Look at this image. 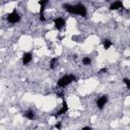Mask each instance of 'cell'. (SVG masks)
Here are the masks:
<instances>
[{
	"label": "cell",
	"instance_id": "obj_1",
	"mask_svg": "<svg viewBox=\"0 0 130 130\" xmlns=\"http://www.w3.org/2000/svg\"><path fill=\"white\" fill-rule=\"evenodd\" d=\"M63 7L66 9L69 13H73V14H78L82 17H85L86 16V8L83 4L81 3H78V4H75V5H70V4H64Z\"/></svg>",
	"mask_w": 130,
	"mask_h": 130
},
{
	"label": "cell",
	"instance_id": "obj_2",
	"mask_svg": "<svg viewBox=\"0 0 130 130\" xmlns=\"http://www.w3.org/2000/svg\"><path fill=\"white\" fill-rule=\"evenodd\" d=\"M76 80V77L73 75V74H67V75H64L63 77H61L58 82H57V85L59 88H65V86H67L69 85L72 81H75Z\"/></svg>",
	"mask_w": 130,
	"mask_h": 130
},
{
	"label": "cell",
	"instance_id": "obj_3",
	"mask_svg": "<svg viewBox=\"0 0 130 130\" xmlns=\"http://www.w3.org/2000/svg\"><path fill=\"white\" fill-rule=\"evenodd\" d=\"M6 18H7V20H8L9 23H11V24H16V23H18V21L20 20V16H19L18 12H16L15 10H13L11 13H9Z\"/></svg>",
	"mask_w": 130,
	"mask_h": 130
},
{
	"label": "cell",
	"instance_id": "obj_4",
	"mask_svg": "<svg viewBox=\"0 0 130 130\" xmlns=\"http://www.w3.org/2000/svg\"><path fill=\"white\" fill-rule=\"evenodd\" d=\"M54 26L57 30H61L65 27V20L62 17H57L54 19Z\"/></svg>",
	"mask_w": 130,
	"mask_h": 130
},
{
	"label": "cell",
	"instance_id": "obj_5",
	"mask_svg": "<svg viewBox=\"0 0 130 130\" xmlns=\"http://www.w3.org/2000/svg\"><path fill=\"white\" fill-rule=\"evenodd\" d=\"M107 103H108V96H103V97H101V98L97 101V106H98L99 109L102 110V109L106 106Z\"/></svg>",
	"mask_w": 130,
	"mask_h": 130
},
{
	"label": "cell",
	"instance_id": "obj_6",
	"mask_svg": "<svg viewBox=\"0 0 130 130\" xmlns=\"http://www.w3.org/2000/svg\"><path fill=\"white\" fill-rule=\"evenodd\" d=\"M68 111V106H67V103L66 102H63V104H62V108L54 115L55 117H59V116H61V115H63V114H65V113H66Z\"/></svg>",
	"mask_w": 130,
	"mask_h": 130
},
{
	"label": "cell",
	"instance_id": "obj_7",
	"mask_svg": "<svg viewBox=\"0 0 130 130\" xmlns=\"http://www.w3.org/2000/svg\"><path fill=\"white\" fill-rule=\"evenodd\" d=\"M32 59H33V55H32V53H30V52L25 53V54L23 55V63H24V65L29 64V63L32 61Z\"/></svg>",
	"mask_w": 130,
	"mask_h": 130
},
{
	"label": "cell",
	"instance_id": "obj_8",
	"mask_svg": "<svg viewBox=\"0 0 130 130\" xmlns=\"http://www.w3.org/2000/svg\"><path fill=\"white\" fill-rule=\"evenodd\" d=\"M120 8H123V3L121 1H115L110 6L111 10H116V9H120Z\"/></svg>",
	"mask_w": 130,
	"mask_h": 130
},
{
	"label": "cell",
	"instance_id": "obj_9",
	"mask_svg": "<svg viewBox=\"0 0 130 130\" xmlns=\"http://www.w3.org/2000/svg\"><path fill=\"white\" fill-rule=\"evenodd\" d=\"M24 116H25L26 118H28L29 120H34V119H35V113H34L32 110H29V111H27L26 113H24Z\"/></svg>",
	"mask_w": 130,
	"mask_h": 130
},
{
	"label": "cell",
	"instance_id": "obj_10",
	"mask_svg": "<svg viewBox=\"0 0 130 130\" xmlns=\"http://www.w3.org/2000/svg\"><path fill=\"white\" fill-rule=\"evenodd\" d=\"M58 65V59L57 58H53L51 61H50V67L51 69H55Z\"/></svg>",
	"mask_w": 130,
	"mask_h": 130
},
{
	"label": "cell",
	"instance_id": "obj_11",
	"mask_svg": "<svg viewBox=\"0 0 130 130\" xmlns=\"http://www.w3.org/2000/svg\"><path fill=\"white\" fill-rule=\"evenodd\" d=\"M103 45H104V49L105 50H108L112 46V42L110 40H104L103 41Z\"/></svg>",
	"mask_w": 130,
	"mask_h": 130
},
{
	"label": "cell",
	"instance_id": "obj_12",
	"mask_svg": "<svg viewBox=\"0 0 130 130\" xmlns=\"http://www.w3.org/2000/svg\"><path fill=\"white\" fill-rule=\"evenodd\" d=\"M82 63H83L84 65H90V64L92 63V60H91L90 57H84V58L82 59Z\"/></svg>",
	"mask_w": 130,
	"mask_h": 130
},
{
	"label": "cell",
	"instance_id": "obj_13",
	"mask_svg": "<svg viewBox=\"0 0 130 130\" xmlns=\"http://www.w3.org/2000/svg\"><path fill=\"white\" fill-rule=\"evenodd\" d=\"M48 0H41V1H39V4L41 5V7H45L46 4H48Z\"/></svg>",
	"mask_w": 130,
	"mask_h": 130
},
{
	"label": "cell",
	"instance_id": "obj_14",
	"mask_svg": "<svg viewBox=\"0 0 130 130\" xmlns=\"http://www.w3.org/2000/svg\"><path fill=\"white\" fill-rule=\"evenodd\" d=\"M123 82L126 84L127 89H130V80H129L128 78H124V79H123Z\"/></svg>",
	"mask_w": 130,
	"mask_h": 130
},
{
	"label": "cell",
	"instance_id": "obj_15",
	"mask_svg": "<svg viewBox=\"0 0 130 130\" xmlns=\"http://www.w3.org/2000/svg\"><path fill=\"white\" fill-rule=\"evenodd\" d=\"M40 20L41 21H45L46 20V17H45V15H44V13H40Z\"/></svg>",
	"mask_w": 130,
	"mask_h": 130
},
{
	"label": "cell",
	"instance_id": "obj_16",
	"mask_svg": "<svg viewBox=\"0 0 130 130\" xmlns=\"http://www.w3.org/2000/svg\"><path fill=\"white\" fill-rule=\"evenodd\" d=\"M55 128H56L57 130H60V129H61V122H57V123L55 124Z\"/></svg>",
	"mask_w": 130,
	"mask_h": 130
},
{
	"label": "cell",
	"instance_id": "obj_17",
	"mask_svg": "<svg viewBox=\"0 0 130 130\" xmlns=\"http://www.w3.org/2000/svg\"><path fill=\"white\" fill-rule=\"evenodd\" d=\"M108 71V69L107 68H103V69H101L100 70V73H104V72H107Z\"/></svg>",
	"mask_w": 130,
	"mask_h": 130
},
{
	"label": "cell",
	"instance_id": "obj_18",
	"mask_svg": "<svg viewBox=\"0 0 130 130\" xmlns=\"http://www.w3.org/2000/svg\"><path fill=\"white\" fill-rule=\"evenodd\" d=\"M81 130H92V127H89V126L88 127H83Z\"/></svg>",
	"mask_w": 130,
	"mask_h": 130
}]
</instances>
